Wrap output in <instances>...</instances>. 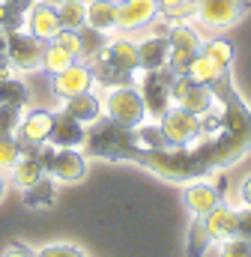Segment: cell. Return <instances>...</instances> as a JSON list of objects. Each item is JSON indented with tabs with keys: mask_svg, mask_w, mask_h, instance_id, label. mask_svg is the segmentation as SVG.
<instances>
[{
	"mask_svg": "<svg viewBox=\"0 0 251 257\" xmlns=\"http://www.w3.org/2000/svg\"><path fill=\"white\" fill-rule=\"evenodd\" d=\"M138 165H144L147 171H153L162 180L171 183H194L209 177L212 171L203 165V159L197 156L194 147H165V150H141Z\"/></svg>",
	"mask_w": 251,
	"mask_h": 257,
	"instance_id": "6da1fadb",
	"label": "cell"
},
{
	"mask_svg": "<svg viewBox=\"0 0 251 257\" xmlns=\"http://www.w3.org/2000/svg\"><path fill=\"white\" fill-rule=\"evenodd\" d=\"M81 147L87 150V156L114 159V162H135L141 153V147L135 141V128L120 126L117 120H111L105 114L87 126V138Z\"/></svg>",
	"mask_w": 251,
	"mask_h": 257,
	"instance_id": "7a4b0ae2",
	"label": "cell"
},
{
	"mask_svg": "<svg viewBox=\"0 0 251 257\" xmlns=\"http://www.w3.org/2000/svg\"><path fill=\"white\" fill-rule=\"evenodd\" d=\"M93 69V78L105 87H123L135 81V72L141 69L138 63V45L129 42V39H114V42H105V48L90 60Z\"/></svg>",
	"mask_w": 251,
	"mask_h": 257,
	"instance_id": "3957f363",
	"label": "cell"
},
{
	"mask_svg": "<svg viewBox=\"0 0 251 257\" xmlns=\"http://www.w3.org/2000/svg\"><path fill=\"white\" fill-rule=\"evenodd\" d=\"M197 150V156L203 159V165L209 171H224L233 162H239L251 150V135H239V132H218V135H203L200 141L191 144Z\"/></svg>",
	"mask_w": 251,
	"mask_h": 257,
	"instance_id": "277c9868",
	"label": "cell"
},
{
	"mask_svg": "<svg viewBox=\"0 0 251 257\" xmlns=\"http://www.w3.org/2000/svg\"><path fill=\"white\" fill-rule=\"evenodd\" d=\"M102 114L117 120L126 128H138L141 123H147V108L144 99L138 93V87L123 84V87H111L102 99Z\"/></svg>",
	"mask_w": 251,
	"mask_h": 257,
	"instance_id": "5b68a950",
	"label": "cell"
},
{
	"mask_svg": "<svg viewBox=\"0 0 251 257\" xmlns=\"http://www.w3.org/2000/svg\"><path fill=\"white\" fill-rule=\"evenodd\" d=\"M159 126H162V132H165V138H168L171 147H191L203 135V120L197 114L186 111V108H180V105H171L159 117Z\"/></svg>",
	"mask_w": 251,
	"mask_h": 257,
	"instance_id": "8992f818",
	"label": "cell"
},
{
	"mask_svg": "<svg viewBox=\"0 0 251 257\" xmlns=\"http://www.w3.org/2000/svg\"><path fill=\"white\" fill-rule=\"evenodd\" d=\"M171 102L180 105V108H186V111H191V114H197V117L215 111V105H218L212 87L197 84V81H191L188 75H174V84H171Z\"/></svg>",
	"mask_w": 251,
	"mask_h": 257,
	"instance_id": "52a82bcc",
	"label": "cell"
},
{
	"mask_svg": "<svg viewBox=\"0 0 251 257\" xmlns=\"http://www.w3.org/2000/svg\"><path fill=\"white\" fill-rule=\"evenodd\" d=\"M171 84H174V72L168 66L162 69H153V72H144L141 78V99H144V108L150 117H162L174 102H171Z\"/></svg>",
	"mask_w": 251,
	"mask_h": 257,
	"instance_id": "ba28073f",
	"label": "cell"
},
{
	"mask_svg": "<svg viewBox=\"0 0 251 257\" xmlns=\"http://www.w3.org/2000/svg\"><path fill=\"white\" fill-rule=\"evenodd\" d=\"M42 54H45V42L27 33L24 27L6 33V60L12 69H24V72L42 69Z\"/></svg>",
	"mask_w": 251,
	"mask_h": 257,
	"instance_id": "9c48e42d",
	"label": "cell"
},
{
	"mask_svg": "<svg viewBox=\"0 0 251 257\" xmlns=\"http://www.w3.org/2000/svg\"><path fill=\"white\" fill-rule=\"evenodd\" d=\"M251 9V0H194V15L212 30L233 27Z\"/></svg>",
	"mask_w": 251,
	"mask_h": 257,
	"instance_id": "30bf717a",
	"label": "cell"
},
{
	"mask_svg": "<svg viewBox=\"0 0 251 257\" xmlns=\"http://www.w3.org/2000/svg\"><path fill=\"white\" fill-rule=\"evenodd\" d=\"M168 69L174 72V75H186L188 63H191V57L200 51V45H203V39H200V33L194 30V27H188V24H174L171 27V33H168Z\"/></svg>",
	"mask_w": 251,
	"mask_h": 257,
	"instance_id": "8fae6325",
	"label": "cell"
},
{
	"mask_svg": "<svg viewBox=\"0 0 251 257\" xmlns=\"http://www.w3.org/2000/svg\"><path fill=\"white\" fill-rule=\"evenodd\" d=\"M48 177L60 180V183H78L87 177V156L78 153V147H69V150H54L48 168H45Z\"/></svg>",
	"mask_w": 251,
	"mask_h": 257,
	"instance_id": "7c38bea8",
	"label": "cell"
},
{
	"mask_svg": "<svg viewBox=\"0 0 251 257\" xmlns=\"http://www.w3.org/2000/svg\"><path fill=\"white\" fill-rule=\"evenodd\" d=\"M51 120H54V114H48V111H30V114H21L18 128H15V138L21 141V147H24L27 153H33L36 147H42V144L48 141Z\"/></svg>",
	"mask_w": 251,
	"mask_h": 257,
	"instance_id": "4fadbf2b",
	"label": "cell"
},
{
	"mask_svg": "<svg viewBox=\"0 0 251 257\" xmlns=\"http://www.w3.org/2000/svg\"><path fill=\"white\" fill-rule=\"evenodd\" d=\"M93 84H96L93 69H90L87 63H78V60L69 66V69H63V72L54 75V93H57L60 99L87 93V90H93Z\"/></svg>",
	"mask_w": 251,
	"mask_h": 257,
	"instance_id": "5bb4252c",
	"label": "cell"
},
{
	"mask_svg": "<svg viewBox=\"0 0 251 257\" xmlns=\"http://www.w3.org/2000/svg\"><path fill=\"white\" fill-rule=\"evenodd\" d=\"M159 18V0H123L117 15V30H141L150 27V21Z\"/></svg>",
	"mask_w": 251,
	"mask_h": 257,
	"instance_id": "9a60e30c",
	"label": "cell"
},
{
	"mask_svg": "<svg viewBox=\"0 0 251 257\" xmlns=\"http://www.w3.org/2000/svg\"><path fill=\"white\" fill-rule=\"evenodd\" d=\"M24 30L33 33V36L42 39V42H51V39L63 30L60 15H57V6H48V3L39 0V3L27 12V24H24Z\"/></svg>",
	"mask_w": 251,
	"mask_h": 257,
	"instance_id": "2e32d148",
	"label": "cell"
},
{
	"mask_svg": "<svg viewBox=\"0 0 251 257\" xmlns=\"http://www.w3.org/2000/svg\"><path fill=\"white\" fill-rule=\"evenodd\" d=\"M87 138V126L78 123L75 117H69L66 111L54 114L51 120V132H48V144L57 147V150H69V147H81Z\"/></svg>",
	"mask_w": 251,
	"mask_h": 257,
	"instance_id": "e0dca14e",
	"label": "cell"
},
{
	"mask_svg": "<svg viewBox=\"0 0 251 257\" xmlns=\"http://www.w3.org/2000/svg\"><path fill=\"white\" fill-rule=\"evenodd\" d=\"M183 203H186V209L191 212V218H203L212 206L221 203V192L212 183L194 180L191 186H186V192H183Z\"/></svg>",
	"mask_w": 251,
	"mask_h": 257,
	"instance_id": "ac0fdd59",
	"label": "cell"
},
{
	"mask_svg": "<svg viewBox=\"0 0 251 257\" xmlns=\"http://www.w3.org/2000/svg\"><path fill=\"white\" fill-rule=\"evenodd\" d=\"M203 224H206V233L212 236V242H224V239L236 236V209L227 203H218L203 215Z\"/></svg>",
	"mask_w": 251,
	"mask_h": 257,
	"instance_id": "d6986e66",
	"label": "cell"
},
{
	"mask_svg": "<svg viewBox=\"0 0 251 257\" xmlns=\"http://www.w3.org/2000/svg\"><path fill=\"white\" fill-rule=\"evenodd\" d=\"M63 111H66L69 117H75L78 123L90 126V123H96V120L102 117V102H99V96H96L93 90H87V93L69 96L66 105H63Z\"/></svg>",
	"mask_w": 251,
	"mask_h": 257,
	"instance_id": "ffe728a7",
	"label": "cell"
},
{
	"mask_svg": "<svg viewBox=\"0 0 251 257\" xmlns=\"http://www.w3.org/2000/svg\"><path fill=\"white\" fill-rule=\"evenodd\" d=\"M117 15H120L117 0H90L87 3V27H93L99 33H114L117 30Z\"/></svg>",
	"mask_w": 251,
	"mask_h": 257,
	"instance_id": "44dd1931",
	"label": "cell"
},
{
	"mask_svg": "<svg viewBox=\"0 0 251 257\" xmlns=\"http://www.w3.org/2000/svg\"><path fill=\"white\" fill-rule=\"evenodd\" d=\"M168 36H150L138 45V63L144 72H153V69H162L168 63Z\"/></svg>",
	"mask_w": 251,
	"mask_h": 257,
	"instance_id": "7402d4cb",
	"label": "cell"
},
{
	"mask_svg": "<svg viewBox=\"0 0 251 257\" xmlns=\"http://www.w3.org/2000/svg\"><path fill=\"white\" fill-rule=\"evenodd\" d=\"M221 66L215 63V60H209L203 51H197L194 57H191V63H188V69H186V75L191 78V81H197V84H206V87H212L218 78H221Z\"/></svg>",
	"mask_w": 251,
	"mask_h": 257,
	"instance_id": "603a6c76",
	"label": "cell"
},
{
	"mask_svg": "<svg viewBox=\"0 0 251 257\" xmlns=\"http://www.w3.org/2000/svg\"><path fill=\"white\" fill-rule=\"evenodd\" d=\"M54 197H57L54 177H48V174H42L33 186H27V189H24V203H27V206H33V209H39V206H51V203H54Z\"/></svg>",
	"mask_w": 251,
	"mask_h": 257,
	"instance_id": "cb8c5ba5",
	"label": "cell"
},
{
	"mask_svg": "<svg viewBox=\"0 0 251 257\" xmlns=\"http://www.w3.org/2000/svg\"><path fill=\"white\" fill-rule=\"evenodd\" d=\"M45 174V168H42V162H39V156L36 153H27V156H21V162L12 168V177H15V183L18 186H33L39 177Z\"/></svg>",
	"mask_w": 251,
	"mask_h": 257,
	"instance_id": "d4e9b609",
	"label": "cell"
},
{
	"mask_svg": "<svg viewBox=\"0 0 251 257\" xmlns=\"http://www.w3.org/2000/svg\"><path fill=\"white\" fill-rule=\"evenodd\" d=\"M212 245V236L206 233V224L203 218H191V227H188V239H186V251L188 257H203Z\"/></svg>",
	"mask_w": 251,
	"mask_h": 257,
	"instance_id": "484cf974",
	"label": "cell"
},
{
	"mask_svg": "<svg viewBox=\"0 0 251 257\" xmlns=\"http://www.w3.org/2000/svg\"><path fill=\"white\" fill-rule=\"evenodd\" d=\"M57 15H60V24L66 30H81L87 24V3L81 0H66L57 6Z\"/></svg>",
	"mask_w": 251,
	"mask_h": 257,
	"instance_id": "4316f807",
	"label": "cell"
},
{
	"mask_svg": "<svg viewBox=\"0 0 251 257\" xmlns=\"http://www.w3.org/2000/svg\"><path fill=\"white\" fill-rule=\"evenodd\" d=\"M27 99H30V93H27V87H24L21 81H15V78H9V75H3V78H0V105L24 108V105H27Z\"/></svg>",
	"mask_w": 251,
	"mask_h": 257,
	"instance_id": "83f0119b",
	"label": "cell"
},
{
	"mask_svg": "<svg viewBox=\"0 0 251 257\" xmlns=\"http://www.w3.org/2000/svg\"><path fill=\"white\" fill-rule=\"evenodd\" d=\"M21 156H27V150L15 135H0V171H12L21 162Z\"/></svg>",
	"mask_w": 251,
	"mask_h": 257,
	"instance_id": "f1b7e54d",
	"label": "cell"
},
{
	"mask_svg": "<svg viewBox=\"0 0 251 257\" xmlns=\"http://www.w3.org/2000/svg\"><path fill=\"white\" fill-rule=\"evenodd\" d=\"M75 63V57L66 51V48H60L57 42H45V54H42V69H48L51 75H57V72H63V69H69V66Z\"/></svg>",
	"mask_w": 251,
	"mask_h": 257,
	"instance_id": "f546056e",
	"label": "cell"
},
{
	"mask_svg": "<svg viewBox=\"0 0 251 257\" xmlns=\"http://www.w3.org/2000/svg\"><path fill=\"white\" fill-rule=\"evenodd\" d=\"M135 141H138V147H141V150H165V147H171L159 123H156V126L141 123V126L135 128Z\"/></svg>",
	"mask_w": 251,
	"mask_h": 257,
	"instance_id": "4dcf8cb0",
	"label": "cell"
},
{
	"mask_svg": "<svg viewBox=\"0 0 251 257\" xmlns=\"http://www.w3.org/2000/svg\"><path fill=\"white\" fill-rule=\"evenodd\" d=\"M200 51H203L209 60H215L221 69H227V66L233 63V48H230V42H224V39H206V42L200 45Z\"/></svg>",
	"mask_w": 251,
	"mask_h": 257,
	"instance_id": "1f68e13d",
	"label": "cell"
},
{
	"mask_svg": "<svg viewBox=\"0 0 251 257\" xmlns=\"http://www.w3.org/2000/svg\"><path fill=\"white\" fill-rule=\"evenodd\" d=\"M78 36H81V57H84V60H93V57L105 48V39H102L105 33H99V30H93V27H87V24L78 30Z\"/></svg>",
	"mask_w": 251,
	"mask_h": 257,
	"instance_id": "d6a6232c",
	"label": "cell"
},
{
	"mask_svg": "<svg viewBox=\"0 0 251 257\" xmlns=\"http://www.w3.org/2000/svg\"><path fill=\"white\" fill-rule=\"evenodd\" d=\"M51 42H57L60 48H66L75 60H81V36H78V30H66V27H63Z\"/></svg>",
	"mask_w": 251,
	"mask_h": 257,
	"instance_id": "836d02e7",
	"label": "cell"
},
{
	"mask_svg": "<svg viewBox=\"0 0 251 257\" xmlns=\"http://www.w3.org/2000/svg\"><path fill=\"white\" fill-rule=\"evenodd\" d=\"M218 257H251V242L248 239H239V236H230V239L221 242Z\"/></svg>",
	"mask_w": 251,
	"mask_h": 257,
	"instance_id": "e575fe53",
	"label": "cell"
},
{
	"mask_svg": "<svg viewBox=\"0 0 251 257\" xmlns=\"http://www.w3.org/2000/svg\"><path fill=\"white\" fill-rule=\"evenodd\" d=\"M21 120V108L15 105H0V135H15Z\"/></svg>",
	"mask_w": 251,
	"mask_h": 257,
	"instance_id": "d590c367",
	"label": "cell"
},
{
	"mask_svg": "<svg viewBox=\"0 0 251 257\" xmlns=\"http://www.w3.org/2000/svg\"><path fill=\"white\" fill-rule=\"evenodd\" d=\"M36 257H87L81 248H75V245H66V242H57V245H45V248H39Z\"/></svg>",
	"mask_w": 251,
	"mask_h": 257,
	"instance_id": "8d00e7d4",
	"label": "cell"
},
{
	"mask_svg": "<svg viewBox=\"0 0 251 257\" xmlns=\"http://www.w3.org/2000/svg\"><path fill=\"white\" fill-rule=\"evenodd\" d=\"M236 236L251 242V206H245V209L239 206L236 209Z\"/></svg>",
	"mask_w": 251,
	"mask_h": 257,
	"instance_id": "74e56055",
	"label": "cell"
},
{
	"mask_svg": "<svg viewBox=\"0 0 251 257\" xmlns=\"http://www.w3.org/2000/svg\"><path fill=\"white\" fill-rule=\"evenodd\" d=\"M159 9H165V12H194V3H188V0H159Z\"/></svg>",
	"mask_w": 251,
	"mask_h": 257,
	"instance_id": "f35d334b",
	"label": "cell"
},
{
	"mask_svg": "<svg viewBox=\"0 0 251 257\" xmlns=\"http://www.w3.org/2000/svg\"><path fill=\"white\" fill-rule=\"evenodd\" d=\"M3 257H36V251H30V248L21 245V242H12V245L3 251Z\"/></svg>",
	"mask_w": 251,
	"mask_h": 257,
	"instance_id": "ab89813d",
	"label": "cell"
},
{
	"mask_svg": "<svg viewBox=\"0 0 251 257\" xmlns=\"http://www.w3.org/2000/svg\"><path fill=\"white\" fill-rule=\"evenodd\" d=\"M3 3H6L9 9H18V12H30L39 0H3Z\"/></svg>",
	"mask_w": 251,
	"mask_h": 257,
	"instance_id": "60d3db41",
	"label": "cell"
},
{
	"mask_svg": "<svg viewBox=\"0 0 251 257\" xmlns=\"http://www.w3.org/2000/svg\"><path fill=\"white\" fill-rule=\"evenodd\" d=\"M239 192H242V203H245V206H251V174L242 180V183H239Z\"/></svg>",
	"mask_w": 251,
	"mask_h": 257,
	"instance_id": "b9f144b4",
	"label": "cell"
},
{
	"mask_svg": "<svg viewBox=\"0 0 251 257\" xmlns=\"http://www.w3.org/2000/svg\"><path fill=\"white\" fill-rule=\"evenodd\" d=\"M9 72V60H6V45H0V78Z\"/></svg>",
	"mask_w": 251,
	"mask_h": 257,
	"instance_id": "7bdbcfd3",
	"label": "cell"
},
{
	"mask_svg": "<svg viewBox=\"0 0 251 257\" xmlns=\"http://www.w3.org/2000/svg\"><path fill=\"white\" fill-rule=\"evenodd\" d=\"M3 194H6V180L0 177V200H3Z\"/></svg>",
	"mask_w": 251,
	"mask_h": 257,
	"instance_id": "ee69618b",
	"label": "cell"
},
{
	"mask_svg": "<svg viewBox=\"0 0 251 257\" xmlns=\"http://www.w3.org/2000/svg\"><path fill=\"white\" fill-rule=\"evenodd\" d=\"M42 3H48V6H60V3H66V0H42Z\"/></svg>",
	"mask_w": 251,
	"mask_h": 257,
	"instance_id": "f6af8a7d",
	"label": "cell"
},
{
	"mask_svg": "<svg viewBox=\"0 0 251 257\" xmlns=\"http://www.w3.org/2000/svg\"><path fill=\"white\" fill-rule=\"evenodd\" d=\"M0 18H3V0H0Z\"/></svg>",
	"mask_w": 251,
	"mask_h": 257,
	"instance_id": "bcb514c9",
	"label": "cell"
},
{
	"mask_svg": "<svg viewBox=\"0 0 251 257\" xmlns=\"http://www.w3.org/2000/svg\"><path fill=\"white\" fill-rule=\"evenodd\" d=\"M188 3H194V0H188Z\"/></svg>",
	"mask_w": 251,
	"mask_h": 257,
	"instance_id": "7dc6e473",
	"label": "cell"
}]
</instances>
